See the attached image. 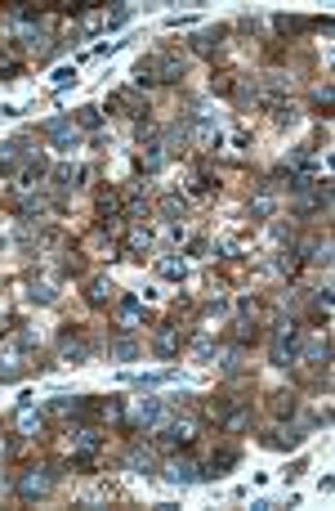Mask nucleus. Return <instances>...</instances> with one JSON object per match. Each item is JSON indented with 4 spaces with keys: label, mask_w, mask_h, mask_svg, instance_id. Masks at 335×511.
Here are the masks:
<instances>
[{
    "label": "nucleus",
    "mask_w": 335,
    "mask_h": 511,
    "mask_svg": "<svg viewBox=\"0 0 335 511\" xmlns=\"http://www.w3.org/2000/svg\"><path fill=\"white\" fill-rule=\"evenodd\" d=\"M54 480H59L54 467H27L23 476H18V494H23V498H45L54 489Z\"/></svg>",
    "instance_id": "nucleus-1"
},
{
    "label": "nucleus",
    "mask_w": 335,
    "mask_h": 511,
    "mask_svg": "<svg viewBox=\"0 0 335 511\" xmlns=\"http://www.w3.org/2000/svg\"><path fill=\"white\" fill-rule=\"evenodd\" d=\"M161 476H166L175 489H193V485H201V480H206L193 458H170L166 467H161Z\"/></svg>",
    "instance_id": "nucleus-2"
},
{
    "label": "nucleus",
    "mask_w": 335,
    "mask_h": 511,
    "mask_svg": "<svg viewBox=\"0 0 335 511\" xmlns=\"http://www.w3.org/2000/svg\"><path fill=\"white\" fill-rule=\"evenodd\" d=\"M161 444H170V449H188V444L197 440V422H188V418H179V422H170V426H161V435H157Z\"/></svg>",
    "instance_id": "nucleus-3"
},
{
    "label": "nucleus",
    "mask_w": 335,
    "mask_h": 511,
    "mask_svg": "<svg viewBox=\"0 0 335 511\" xmlns=\"http://www.w3.org/2000/svg\"><path fill=\"white\" fill-rule=\"evenodd\" d=\"M59 355H63V364H72V368H85L90 364V341H81L76 332H63V341H59Z\"/></svg>",
    "instance_id": "nucleus-4"
},
{
    "label": "nucleus",
    "mask_w": 335,
    "mask_h": 511,
    "mask_svg": "<svg viewBox=\"0 0 335 511\" xmlns=\"http://www.w3.org/2000/svg\"><path fill=\"white\" fill-rule=\"evenodd\" d=\"M166 157H170V153H166V144H157V139H152V144H143V153L134 157V166H139L143 175H157V170L166 166Z\"/></svg>",
    "instance_id": "nucleus-5"
},
{
    "label": "nucleus",
    "mask_w": 335,
    "mask_h": 511,
    "mask_svg": "<svg viewBox=\"0 0 335 511\" xmlns=\"http://www.w3.org/2000/svg\"><path fill=\"white\" fill-rule=\"evenodd\" d=\"M161 413H166V400H139V409H134V431H152V426L161 422Z\"/></svg>",
    "instance_id": "nucleus-6"
},
{
    "label": "nucleus",
    "mask_w": 335,
    "mask_h": 511,
    "mask_svg": "<svg viewBox=\"0 0 335 511\" xmlns=\"http://www.w3.org/2000/svg\"><path fill=\"white\" fill-rule=\"evenodd\" d=\"M108 108L126 112V117H143V112H148V103L139 99V90H117V94H108Z\"/></svg>",
    "instance_id": "nucleus-7"
},
{
    "label": "nucleus",
    "mask_w": 335,
    "mask_h": 511,
    "mask_svg": "<svg viewBox=\"0 0 335 511\" xmlns=\"http://www.w3.org/2000/svg\"><path fill=\"white\" fill-rule=\"evenodd\" d=\"M139 314H143L139 296H134V292H126V296H121V305H117V323H121V332H134V323H139Z\"/></svg>",
    "instance_id": "nucleus-8"
},
{
    "label": "nucleus",
    "mask_w": 335,
    "mask_h": 511,
    "mask_svg": "<svg viewBox=\"0 0 335 511\" xmlns=\"http://www.w3.org/2000/svg\"><path fill=\"white\" fill-rule=\"evenodd\" d=\"M237 458H242L237 449H219L215 458H210V467H201V476H206V480H219L228 467H237Z\"/></svg>",
    "instance_id": "nucleus-9"
},
{
    "label": "nucleus",
    "mask_w": 335,
    "mask_h": 511,
    "mask_svg": "<svg viewBox=\"0 0 335 511\" xmlns=\"http://www.w3.org/2000/svg\"><path fill=\"white\" fill-rule=\"evenodd\" d=\"M228 36V27H201V32L193 36V50L197 54H210V50H219V41Z\"/></svg>",
    "instance_id": "nucleus-10"
},
{
    "label": "nucleus",
    "mask_w": 335,
    "mask_h": 511,
    "mask_svg": "<svg viewBox=\"0 0 335 511\" xmlns=\"http://www.w3.org/2000/svg\"><path fill=\"white\" fill-rule=\"evenodd\" d=\"M14 426H18L23 435H32V440H36V435H41V426H45V418L32 409V404H23V409H18V418H14Z\"/></svg>",
    "instance_id": "nucleus-11"
},
{
    "label": "nucleus",
    "mask_w": 335,
    "mask_h": 511,
    "mask_svg": "<svg viewBox=\"0 0 335 511\" xmlns=\"http://www.w3.org/2000/svg\"><path fill=\"white\" fill-rule=\"evenodd\" d=\"M112 296H117V287H112L108 278H90V287H85V301H90L94 310H99V305H108Z\"/></svg>",
    "instance_id": "nucleus-12"
},
{
    "label": "nucleus",
    "mask_w": 335,
    "mask_h": 511,
    "mask_svg": "<svg viewBox=\"0 0 335 511\" xmlns=\"http://www.w3.org/2000/svg\"><path fill=\"white\" fill-rule=\"evenodd\" d=\"M72 449H76V458H81V453H94V449H99V431H94V426H76V431H72Z\"/></svg>",
    "instance_id": "nucleus-13"
},
{
    "label": "nucleus",
    "mask_w": 335,
    "mask_h": 511,
    "mask_svg": "<svg viewBox=\"0 0 335 511\" xmlns=\"http://www.w3.org/2000/svg\"><path fill=\"white\" fill-rule=\"evenodd\" d=\"M273 27H277L282 36H300V32H309V27H313V18H286V14H277Z\"/></svg>",
    "instance_id": "nucleus-14"
},
{
    "label": "nucleus",
    "mask_w": 335,
    "mask_h": 511,
    "mask_svg": "<svg viewBox=\"0 0 335 511\" xmlns=\"http://www.w3.org/2000/svg\"><path fill=\"white\" fill-rule=\"evenodd\" d=\"M295 409H300V395H295V391H277L273 395V413H277V418H295Z\"/></svg>",
    "instance_id": "nucleus-15"
},
{
    "label": "nucleus",
    "mask_w": 335,
    "mask_h": 511,
    "mask_svg": "<svg viewBox=\"0 0 335 511\" xmlns=\"http://www.w3.org/2000/svg\"><path fill=\"white\" fill-rule=\"evenodd\" d=\"M152 346H157V355H166V359H170V355H175V350H179V332H175V328H161Z\"/></svg>",
    "instance_id": "nucleus-16"
},
{
    "label": "nucleus",
    "mask_w": 335,
    "mask_h": 511,
    "mask_svg": "<svg viewBox=\"0 0 335 511\" xmlns=\"http://www.w3.org/2000/svg\"><path fill=\"white\" fill-rule=\"evenodd\" d=\"M157 274H161V278H170V283H184L188 265L184 260H157Z\"/></svg>",
    "instance_id": "nucleus-17"
},
{
    "label": "nucleus",
    "mask_w": 335,
    "mask_h": 511,
    "mask_svg": "<svg viewBox=\"0 0 335 511\" xmlns=\"http://www.w3.org/2000/svg\"><path fill=\"white\" fill-rule=\"evenodd\" d=\"M126 467L148 476V471H152V453H148V449H130V453H126Z\"/></svg>",
    "instance_id": "nucleus-18"
},
{
    "label": "nucleus",
    "mask_w": 335,
    "mask_h": 511,
    "mask_svg": "<svg viewBox=\"0 0 335 511\" xmlns=\"http://www.w3.org/2000/svg\"><path fill=\"white\" fill-rule=\"evenodd\" d=\"M268 188H273V184H264L260 193H255V202H251V215H260V220L273 215V193H268Z\"/></svg>",
    "instance_id": "nucleus-19"
},
{
    "label": "nucleus",
    "mask_w": 335,
    "mask_h": 511,
    "mask_svg": "<svg viewBox=\"0 0 335 511\" xmlns=\"http://www.w3.org/2000/svg\"><path fill=\"white\" fill-rule=\"evenodd\" d=\"M23 157V139H9V144H0V170H9Z\"/></svg>",
    "instance_id": "nucleus-20"
},
{
    "label": "nucleus",
    "mask_w": 335,
    "mask_h": 511,
    "mask_svg": "<svg viewBox=\"0 0 335 511\" xmlns=\"http://www.w3.org/2000/svg\"><path fill=\"white\" fill-rule=\"evenodd\" d=\"M148 247H152V233H148V229H134L130 238H126V247H121V251H126V256H134V251H148Z\"/></svg>",
    "instance_id": "nucleus-21"
},
{
    "label": "nucleus",
    "mask_w": 335,
    "mask_h": 511,
    "mask_svg": "<svg viewBox=\"0 0 335 511\" xmlns=\"http://www.w3.org/2000/svg\"><path fill=\"white\" fill-rule=\"evenodd\" d=\"M99 121H103V108L85 103V108H81V117H76V126H81V130H99Z\"/></svg>",
    "instance_id": "nucleus-22"
},
{
    "label": "nucleus",
    "mask_w": 335,
    "mask_h": 511,
    "mask_svg": "<svg viewBox=\"0 0 335 511\" xmlns=\"http://www.w3.org/2000/svg\"><path fill=\"white\" fill-rule=\"evenodd\" d=\"M246 426H251V409H233V413H228V418H224V431H246Z\"/></svg>",
    "instance_id": "nucleus-23"
},
{
    "label": "nucleus",
    "mask_w": 335,
    "mask_h": 511,
    "mask_svg": "<svg viewBox=\"0 0 335 511\" xmlns=\"http://www.w3.org/2000/svg\"><path fill=\"white\" fill-rule=\"evenodd\" d=\"M184 211H188V202H184L179 193H166V197H161V215H170V220H175V215H184Z\"/></svg>",
    "instance_id": "nucleus-24"
},
{
    "label": "nucleus",
    "mask_w": 335,
    "mask_h": 511,
    "mask_svg": "<svg viewBox=\"0 0 335 511\" xmlns=\"http://www.w3.org/2000/svg\"><path fill=\"white\" fill-rule=\"evenodd\" d=\"M273 121H277V126H295V121H300V112H295L291 103H273Z\"/></svg>",
    "instance_id": "nucleus-25"
},
{
    "label": "nucleus",
    "mask_w": 335,
    "mask_h": 511,
    "mask_svg": "<svg viewBox=\"0 0 335 511\" xmlns=\"http://www.w3.org/2000/svg\"><path fill=\"white\" fill-rule=\"evenodd\" d=\"M117 206H121L117 193H99V215H103V220H112V215H117Z\"/></svg>",
    "instance_id": "nucleus-26"
},
{
    "label": "nucleus",
    "mask_w": 335,
    "mask_h": 511,
    "mask_svg": "<svg viewBox=\"0 0 335 511\" xmlns=\"http://www.w3.org/2000/svg\"><path fill=\"white\" fill-rule=\"evenodd\" d=\"M27 301H36V305H50V301H54V287H50V283H36V287L27 292Z\"/></svg>",
    "instance_id": "nucleus-27"
},
{
    "label": "nucleus",
    "mask_w": 335,
    "mask_h": 511,
    "mask_svg": "<svg viewBox=\"0 0 335 511\" xmlns=\"http://www.w3.org/2000/svg\"><path fill=\"white\" fill-rule=\"evenodd\" d=\"M219 368H224V373H237V368H242V350H224V355H219Z\"/></svg>",
    "instance_id": "nucleus-28"
},
{
    "label": "nucleus",
    "mask_w": 335,
    "mask_h": 511,
    "mask_svg": "<svg viewBox=\"0 0 335 511\" xmlns=\"http://www.w3.org/2000/svg\"><path fill=\"white\" fill-rule=\"evenodd\" d=\"M134 355H139L134 341H112V359H134Z\"/></svg>",
    "instance_id": "nucleus-29"
},
{
    "label": "nucleus",
    "mask_w": 335,
    "mask_h": 511,
    "mask_svg": "<svg viewBox=\"0 0 335 511\" xmlns=\"http://www.w3.org/2000/svg\"><path fill=\"white\" fill-rule=\"evenodd\" d=\"M130 14H134L130 5H117V9H112L108 18H103V23H108V27H121V23H130Z\"/></svg>",
    "instance_id": "nucleus-30"
},
{
    "label": "nucleus",
    "mask_w": 335,
    "mask_h": 511,
    "mask_svg": "<svg viewBox=\"0 0 335 511\" xmlns=\"http://www.w3.org/2000/svg\"><path fill=\"white\" fill-rule=\"evenodd\" d=\"M76 81H81L76 68H59V72H54V85H59V90H63V85H76Z\"/></svg>",
    "instance_id": "nucleus-31"
},
{
    "label": "nucleus",
    "mask_w": 335,
    "mask_h": 511,
    "mask_svg": "<svg viewBox=\"0 0 335 511\" xmlns=\"http://www.w3.org/2000/svg\"><path fill=\"white\" fill-rule=\"evenodd\" d=\"M134 135H139V144H143V139H152V135H157V126H152L148 117H139V126H134Z\"/></svg>",
    "instance_id": "nucleus-32"
}]
</instances>
